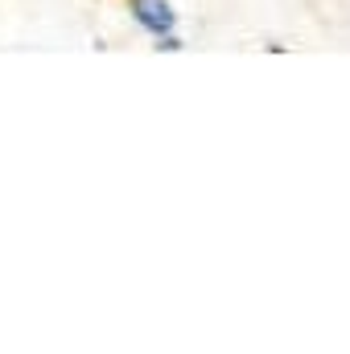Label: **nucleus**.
Segmentation results:
<instances>
[{"mask_svg":"<svg viewBox=\"0 0 350 354\" xmlns=\"http://www.w3.org/2000/svg\"><path fill=\"white\" fill-rule=\"evenodd\" d=\"M132 17H136L153 37H157V33H161V37H169V33H174V25H177V12L165 4V0H132Z\"/></svg>","mask_w":350,"mask_h":354,"instance_id":"f257e3e1","label":"nucleus"}]
</instances>
